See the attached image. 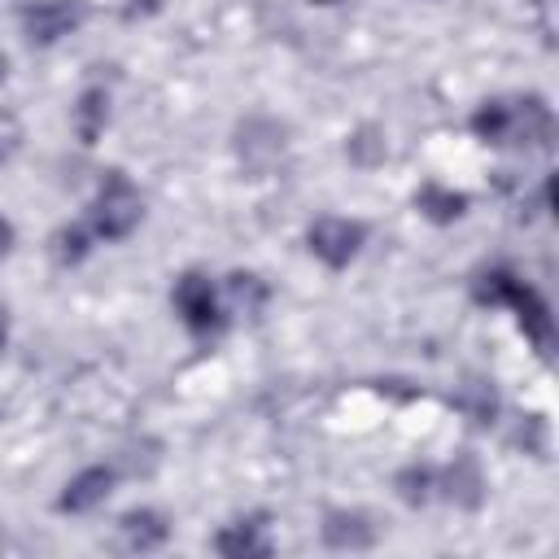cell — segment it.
Returning <instances> with one entry per match:
<instances>
[{"label":"cell","mask_w":559,"mask_h":559,"mask_svg":"<svg viewBox=\"0 0 559 559\" xmlns=\"http://www.w3.org/2000/svg\"><path fill=\"white\" fill-rule=\"evenodd\" d=\"M489 493V480H485V467L472 450H459L445 467H437V498L441 502H454L459 511H476Z\"/></svg>","instance_id":"obj_9"},{"label":"cell","mask_w":559,"mask_h":559,"mask_svg":"<svg viewBox=\"0 0 559 559\" xmlns=\"http://www.w3.org/2000/svg\"><path fill=\"white\" fill-rule=\"evenodd\" d=\"M4 345H9V310L0 306V349H4Z\"/></svg>","instance_id":"obj_22"},{"label":"cell","mask_w":559,"mask_h":559,"mask_svg":"<svg viewBox=\"0 0 559 559\" xmlns=\"http://www.w3.org/2000/svg\"><path fill=\"white\" fill-rule=\"evenodd\" d=\"M170 310H175V319L183 323V332L192 341H218L227 332V323H231L227 301H223V284L201 266H188V271L175 275Z\"/></svg>","instance_id":"obj_4"},{"label":"cell","mask_w":559,"mask_h":559,"mask_svg":"<svg viewBox=\"0 0 559 559\" xmlns=\"http://www.w3.org/2000/svg\"><path fill=\"white\" fill-rule=\"evenodd\" d=\"M109 105H114V96H109L105 83H87V87L74 96V105H70V127H74V140H79L83 148H92V144L105 135V127H109Z\"/></svg>","instance_id":"obj_14"},{"label":"cell","mask_w":559,"mask_h":559,"mask_svg":"<svg viewBox=\"0 0 559 559\" xmlns=\"http://www.w3.org/2000/svg\"><path fill=\"white\" fill-rule=\"evenodd\" d=\"M393 493H397V502H406L411 511L432 507V502H437V467L424 463V459L402 463V467L393 472Z\"/></svg>","instance_id":"obj_15"},{"label":"cell","mask_w":559,"mask_h":559,"mask_svg":"<svg viewBox=\"0 0 559 559\" xmlns=\"http://www.w3.org/2000/svg\"><path fill=\"white\" fill-rule=\"evenodd\" d=\"M467 127L489 148H542L555 135V114L542 96H489L472 109Z\"/></svg>","instance_id":"obj_2"},{"label":"cell","mask_w":559,"mask_h":559,"mask_svg":"<svg viewBox=\"0 0 559 559\" xmlns=\"http://www.w3.org/2000/svg\"><path fill=\"white\" fill-rule=\"evenodd\" d=\"M367 249V223L349 214H314L306 223V253L328 271H345Z\"/></svg>","instance_id":"obj_5"},{"label":"cell","mask_w":559,"mask_h":559,"mask_svg":"<svg viewBox=\"0 0 559 559\" xmlns=\"http://www.w3.org/2000/svg\"><path fill=\"white\" fill-rule=\"evenodd\" d=\"M4 79H9V52L0 48V83H4Z\"/></svg>","instance_id":"obj_23"},{"label":"cell","mask_w":559,"mask_h":559,"mask_svg":"<svg viewBox=\"0 0 559 559\" xmlns=\"http://www.w3.org/2000/svg\"><path fill=\"white\" fill-rule=\"evenodd\" d=\"M319 542L328 550H371L380 542V528L367 511L358 507H332L323 511V524H319Z\"/></svg>","instance_id":"obj_11"},{"label":"cell","mask_w":559,"mask_h":559,"mask_svg":"<svg viewBox=\"0 0 559 559\" xmlns=\"http://www.w3.org/2000/svg\"><path fill=\"white\" fill-rule=\"evenodd\" d=\"M92 249H96V236H92V227L79 218V223H61L52 236H48V258L61 266V271H74V266H83L87 258H92Z\"/></svg>","instance_id":"obj_16"},{"label":"cell","mask_w":559,"mask_h":559,"mask_svg":"<svg viewBox=\"0 0 559 559\" xmlns=\"http://www.w3.org/2000/svg\"><path fill=\"white\" fill-rule=\"evenodd\" d=\"M472 301L476 306H489V310H511L515 328L528 336V345L550 358V345H555V314L546 306V297L507 262H493V266H480L472 275Z\"/></svg>","instance_id":"obj_1"},{"label":"cell","mask_w":559,"mask_h":559,"mask_svg":"<svg viewBox=\"0 0 559 559\" xmlns=\"http://www.w3.org/2000/svg\"><path fill=\"white\" fill-rule=\"evenodd\" d=\"M83 223L92 227L96 245H122V240H131L140 231V223H144V192L135 188V179L122 166H109L96 179V192L87 201Z\"/></svg>","instance_id":"obj_3"},{"label":"cell","mask_w":559,"mask_h":559,"mask_svg":"<svg viewBox=\"0 0 559 559\" xmlns=\"http://www.w3.org/2000/svg\"><path fill=\"white\" fill-rule=\"evenodd\" d=\"M214 555L223 559H271L275 555V537H271V515L266 511H249L227 520L214 537H210Z\"/></svg>","instance_id":"obj_7"},{"label":"cell","mask_w":559,"mask_h":559,"mask_svg":"<svg viewBox=\"0 0 559 559\" xmlns=\"http://www.w3.org/2000/svg\"><path fill=\"white\" fill-rule=\"evenodd\" d=\"M17 249V227L9 214H0V262H9V253Z\"/></svg>","instance_id":"obj_21"},{"label":"cell","mask_w":559,"mask_h":559,"mask_svg":"<svg viewBox=\"0 0 559 559\" xmlns=\"http://www.w3.org/2000/svg\"><path fill=\"white\" fill-rule=\"evenodd\" d=\"M411 201H415V214L428 218L432 227H450V223H459V218L467 214V205H472V197H467L463 188L441 183V179H424V183L415 188Z\"/></svg>","instance_id":"obj_13"},{"label":"cell","mask_w":559,"mask_h":559,"mask_svg":"<svg viewBox=\"0 0 559 559\" xmlns=\"http://www.w3.org/2000/svg\"><path fill=\"white\" fill-rule=\"evenodd\" d=\"M166 9V0H122V17L127 22H148Z\"/></svg>","instance_id":"obj_20"},{"label":"cell","mask_w":559,"mask_h":559,"mask_svg":"<svg viewBox=\"0 0 559 559\" xmlns=\"http://www.w3.org/2000/svg\"><path fill=\"white\" fill-rule=\"evenodd\" d=\"M17 148H22V122L13 109L0 105V166H9L17 157Z\"/></svg>","instance_id":"obj_19"},{"label":"cell","mask_w":559,"mask_h":559,"mask_svg":"<svg viewBox=\"0 0 559 559\" xmlns=\"http://www.w3.org/2000/svg\"><path fill=\"white\" fill-rule=\"evenodd\" d=\"M454 406L476 424V428H489L493 415H498V393H493V380H467L459 384L454 393Z\"/></svg>","instance_id":"obj_18"},{"label":"cell","mask_w":559,"mask_h":559,"mask_svg":"<svg viewBox=\"0 0 559 559\" xmlns=\"http://www.w3.org/2000/svg\"><path fill=\"white\" fill-rule=\"evenodd\" d=\"M87 0H22L17 4V31L31 48H57L61 39L79 35L87 22Z\"/></svg>","instance_id":"obj_6"},{"label":"cell","mask_w":559,"mask_h":559,"mask_svg":"<svg viewBox=\"0 0 559 559\" xmlns=\"http://www.w3.org/2000/svg\"><path fill=\"white\" fill-rule=\"evenodd\" d=\"M310 4H319V9H332V4H341V0H310Z\"/></svg>","instance_id":"obj_24"},{"label":"cell","mask_w":559,"mask_h":559,"mask_svg":"<svg viewBox=\"0 0 559 559\" xmlns=\"http://www.w3.org/2000/svg\"><path fill=\"white\" fill-rule=\"evenodd\" d=\"M114 489H118V467H114V463H87V467H79V472L61 485L57 511H61V515H92V511H100V507L109 502Z\"/></svg>","instance_id":"obj_8"},{"label":"cell","mask_w":559,"mask_h":559,"mask_svg":"<svg viewBox=\"0 0 559 559\" xmlns=\"http://www.w3.org/2000/svg\"><path fill=\"white\" fill-rule=\"evenodd\" d=\"M114 528H118V546L131 555H153L170 542V515L162 507H127Z\"/></svg>","instance_id":"obj_10"},{"label":"cell","mask_w":559,"mask_h":559,"mask_svg":"<svg viewBox=\"0 0 559 559\" xmlns=\"http://www.w3.org/2000/svg\"><path fill=\"white\" fill-rule=\"evenodd\" d=\"M236 153H240V162H245L249 170L275 166L280 153H284V127L271 122V118H249V122H240V131H236Z\"/></svg>","instance_id":"obj_12"},{"label":"cell","mask_w":559,"mask_h":559,"mask_svg":"<svg viewBox=\"0 0 559 559\" xmlns=\"http://www.w3.org/2000/svg\"><path fill=\"white\" fill-rule=\"evenodd\" d=\"M271 288L262 284V275L253 271H231L223 280V301H227V314H258L266 306Z\"/></svg>","instance_id":"obj_17"}]
</instances>
